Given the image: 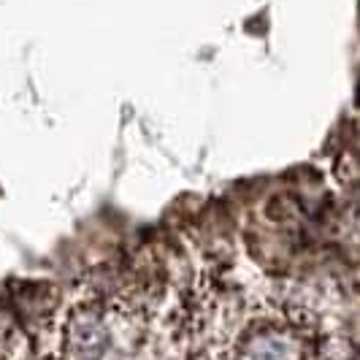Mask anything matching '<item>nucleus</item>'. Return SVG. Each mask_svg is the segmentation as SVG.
Instances as JSON below:
<instances>
[{
	"label": "nucleus",
	"instance_id": "obj_1",
	"mask_svg": "<svg viewBox=\"0 0 360 360\" xmlns=\"http://www.w3.org/2000/svg\"><path fill=\"white\" fill-rule=\"evenodd\" d=\"M141 339L139 317L120 301L76 304L63 325V360H127Z\"/></svg>",
	"mask_w": 360,
	"mask_h": 360
}]
</instances>
